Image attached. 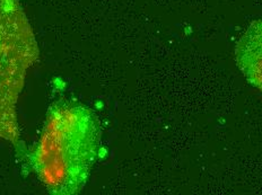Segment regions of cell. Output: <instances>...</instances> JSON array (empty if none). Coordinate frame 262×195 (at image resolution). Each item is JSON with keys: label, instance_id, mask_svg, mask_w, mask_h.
<instances>
[{"label": "cell", "instance_id": "6da1fadb", "mask_svg": "<svg viewBox=\"0 0 262 195\" xmlns=\"http://www.w3.org/2000/svg\"><path fill=\"white\" fill-rule=\"evenodd\" d=\"M96 147L97 130L90 112L79 107L54 111L35 156L42 182L54 192L78 186L90 170Z\"/></svg>", "mask_w": 262, "mask_h": 195}, {"label": "cell", "instance_id": "7a4b0ae2", "mask_svg": "<svg viewBox=\"0 0 262 195\" xmlns=\"http://www.w3.org/2000/svg\"><path fill=\"white\" fill-rule=\"evenodd\" d=\"M39 47L19 0H0V139L18 145L17 103Z\"/></svg>", "mask_w": 262, "mask_h": 195}, {"label": "cell", "instance_id": "3957f363", "mask_svg": "<svg viewBox=\"0 0 262 195\" xmlns=\"http://www.w3.org/2000/svg\"><path fill=\"white\" fill-rule=\"evenodd\" d=\"M234 56L243 77L262 93V17L253 20L239 36Z\"/></svg>", "mask_w": 262, "mask_h": 195}]
</instances>
